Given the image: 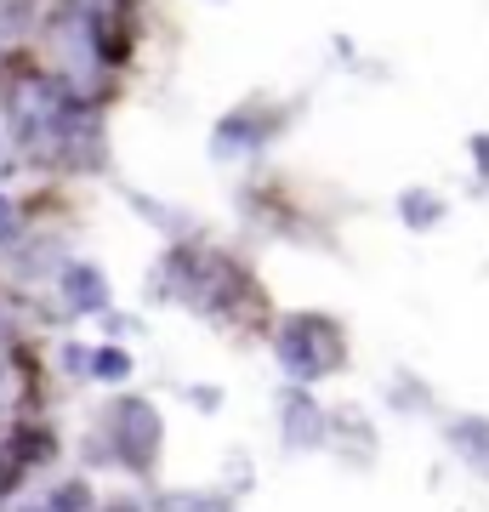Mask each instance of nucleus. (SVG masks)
I'll return each instance as SVG.
<instances>
[{"label":"nucleus","instance_id":"nucleus-2","mask_svg":"<svg viewBox=\"0 0 489 512\" xmlns=\"http://www.w3.org/2000/svg\"><path fill=\"white\" fill-rule=\"evenodd\" d=\"M103 433H109V450L126 473H154L160 444H165V421L148 399H120L109 410V427Z\"/></svg>","mask_w":489,"mask_h":512},{"label":"nucleus","instance_id":"nucleus-14","mask_svg":"<svg viewBox=\"0 0 489 512\" xmlns=\"http://www.w3.org/2000/svg\"><path fill=\"white\" fill-rule=\"evenodd\" d=\"M91 512H148V507H131V501H114V507H91Z\"/></svg>","mask_w":489,"mask_h":512},{"label":"nucleus","instance_id":"nucleus-6","mask_svg":"<svg viewBox=\"0 0 489 512\" xmlns=\"http://www.w3.org/2000/svg\"><path fill=\"white\" fill-rule=\"evenodd\" d=\"M444 439L478 478H489V421L484 416H450L444 421Z\"/></svg>","mask_w":489,"mask_h":512},{"label":"nucleus","instance_id":"nucleus-15","mask_svg":"<svg viewBox=\"0 0 489 512\" xmlns=\"http://www.w3.org/2000/svg\"><path fill=\"white\" fill-rule=\"evenodd\" d=\"M6 160H12V154H6V137H0V171H6Z\"/></svg>","mask_w":489,"mask_h":512},{"label":"nucleus","instance_id":"nucleus-4","mask_svg":"<svg viewBox=\"0 0 489 512\" xmlns=\"http://www.w3.org/2000/svg\"><path fill=\"white\" fill-rule=\"evenodd\" d=\"M279 410H285V427H279V433H285L290 450H313V444L330 439V416L302 393V387H290L285 399H279Z\"/></svg>","mask_w":489,"mask_h":512},{"label":"nucleus","instance_id":"nucleus-3","mask_svg":"<svg viewBox=\"0 0 489 512\" xmlns=\"http://www.w3.org/2000/svg\"><path fill=\"white\" fill-rule=\"evenodd\" d=\"M69 18L97 40L103 63H120V52H126V40H120V29H126V0H69Z\"/></svg>","mask_w":489,"mask_h":512},{"label":"nucleus","instance_id":"nucleus-11","mask_svg":"<svg viewBox=\"0 0 489 512\" xmlns=\"http://www.w3.org/2000/svg\"><path fill=\"white\" fill-rule=\"evenodd\" d=\"M46 512H91V484H86V478L57 484V490H52V507H46Z\"/></svg>","mask_w":489,"mask_h":512},{"label":"nucleus","instance_id":"nucleus-7","mask_svg":"<svg viewBox=\"0 0 489 512\" xmlns=\"http://www.w3.org/2000/svg\"><path fill=\"white\" fill-rule=\"evenodd\" d=\"M256 143H262V120H251V114H228L217 126V137H211L217 154H251Z\"/></svg>","mask_w":489,"mask_h":512},{"label":"nucleus","instance_id":"nucleus-8","mask_svg":"<svg viewBox=\"0 0 489 512\" xmlns=\"http://www.w3.org/2000/svg\"><path fill=\"white\" fill-rule=\"evenodd\" d=\"M154 512H234V501L217 490H171V495H160Z\"/></svg>","mask_w":489,"mask_h":512},{"label":"nucleus","instance_id":"nucleus-9","mask_svg":"<svg viewBox=\"0 0 489 512\" xmlns=\"http://www.w3.org/2000/svg\"><path fill=\"white\" fill-rule=\"evenodd\" d=\"M399 211H404V222H410V228H433L444 205H438V194H427V188H410V194L399 200Z\"/></svg>","mask_w":489,"mask_h":512},{"label":"nucleus","instance_id":"nucleus-10","mask_svg":"<svg viewBox=\"0 0 489 512\" xmlns=\"http://www.w3.org/2000/svg\"><path fill=\"white\" fill-rule=\"evenodd\" d=\"M91 376L97 382H126L131 376V353H120V348H91Z\"/></svg>","mask_w":489,"mask_h":512},{"label":"nucleus","instance_id":"nucleus-1","mask_svg":"<svg viewBox=\"0 0 489 512\" xmlns=\"http://www.w3.org/2000/svg\"><path fill=\"white\" fill-rule=\"evenodd\" d=\"M273 359L285 365V376L296 387L325 382L347 365V336L325 313H290L285 325L273 330Z\"/></svg>","mask_w":489,"mask_h":512},{"label":"nucleus","instance_id":"nucleus-5","mask_svg":"<svg viewBox=\"0 0 489 512\" xmlns=\"http://www.w3.org/2000/svg\"><path fill=\"white\" fill-rule=\"evenodd\" d=\"M57 291H63V308L69 313H103L109 308V279H103V268H91V262H69L63 279H57Z\"/></svg>","mask_w":489,"mask_h":512},{"label":"nucleus","instance_id":"nucleus-16","mask_svg":"<svg viewBox=\"0 0 489 512\" xmlns=\"http://www.w3.org/2000/svg\"><path fill=\"white\" fill-rule=\"evenodd\" d=\"M35 512H46V507H35Z\"/></svg>","mask_w":489,"mask_h":512},{"label":"nucleus","instance_id":"nucleus-13","mask_svg":"<svg viewBox=\"0 0 489 512\" xmlns=\"http://www.w3.org/2000/svg\"><path fill=\"white\" fill-rule=\"evenodd\" d=\"M23 12H29V0H0V29L23 23Z\"/></svg>","mask_w":489,"mask_h":512},{"label":"nucleus","instance_id":"nucleus-12","mask_svg":"<svg viewBox=\"0 0 489 512\" xmlns=\"http://www.w3.org/2000/svg\"><path fill=\"white\" fill-rule=\"evenodd\" d=\"M6 239H18V205L0 194V245H6Z\"/></svg>","mask_w":489,"mask_h":512}]
</instances>
